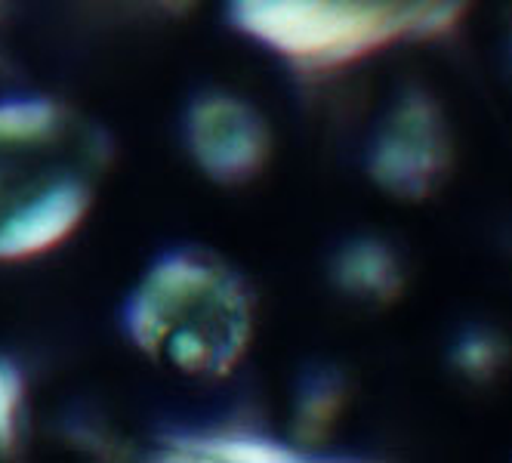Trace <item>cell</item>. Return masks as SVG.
Returning a JSON list of instances; mask_svg holds the SVG:
<instances>
[{"instance_id":"cell-1","label":"cell","mask_w":512,"mask_h":463,"mask_svg":"<svg viewBox=\"0 0 512 463\" xmlns=\"http://www.w3.org/2000/svg\"><path fill=\"white\" fill-rule=\"evenodd\" d=\"M118 325L145 359L192 380H223L253 346L256 300L247 278L207 244H173L124 294Z\"/></svg>"},{"instance_id":"cell-2","label":"cell","mask_w":512,"mask_h":463,"mask_svg":"<svg viewBox=\"0 0 512 463\" xmlns=\"http://www.w3.org/2000/svg\"><path fill=\"white\" fill-rule=\"evenodd\" d=\"M469 0H223L244 41L306 75L337 71L405 38H435Z\"/></svg>"},{"instance_id":"cell-3","label":"cell","mask_w":512,"mask_h":463,"mask_svg":"<svg viewBox=\"0 0 512 463\" xmlns=\"http://www.w3.org/2000/svg\"><path fill=\"white\" fill-rule=\"evenodd\" d=\"M179 139L192 167L223 189L253 183L275 155V130L263 109L226 87H207L186 102Z\"/></svg>"},{"instance_id":"cell-4","label":"cell","mask_w":512,"mask_h":463,"mask_svg":"<svg viewBox=\"0 0 512 463\" xmlns=\"http://www.w3.org/2000/svg\"><path fill=\"white\" fill-rule=\"evenodd\" d=\"M451 170V133L442 109L423 90H405L377 124L368 146V176L401 201H423Z\"/></svg>"},{"instance_id":"cell-5","label":"cell","mask_w":512,"mask_h":463,"mask_svg":"<svg viewBox=\"0 0 512 463\" xmlns=\"http://www.w3.org/2000/svg\"><path fill=\"white\" fill-rule=\"evenodd\" d=\"M84 176H56L0 213V266L41 260L71 241L93 210Z\"/></svg>"},{"instance_id":"cell-6","label":"cell","mask_w":512,"mask_h":463,"mask_svg":"<svg viewBox=\"0 0 512 463\" xmlns=\"http://www.w3.org/2000/svg\"><path fill=\"white\" fill-rule=\"evenodd\" d=\"M158 457L176 463H294L312 454L297 439H281L250 426H213L170 433Z\"/></svg>"},{"instance_id":"cell-7","label":"cell","mask_w":512,"mask_h":463,"mask_svg":"<svg viewBox=\"0 0 512 463\" xmlns=\"http://www.w3.org/2000/svg\"><path fill=\"white\" fill-rule=\"evenodd\" d=\"M331 281L349 300L392 303L401 294L405 272L386 241L361 235L337 247V254L331 257Z\"/></svg>"},{"instance_id":"cell-8","label":"cell","mask_w":512,"mask_h":463,"mask_svg":"<svg viewBox=\"0 0 512 463\" xmlns=\"http://www.w3.org/2000/svg\"><path fill=\"white\" fill-rule=\"evenodd\" d=\"M349 399L346 377L337 368H315L303 374L294 393V436L300 445H318L331 436Z\"/></svg>"},{"instance_id":"cell-9","label":"cell","mask_w":512,"mask_h":463,"mask_svg":"<svg viewBox=\"0 0 512 463\" xmlns=\"http://www.w3.org/2000/svg\"><path fill=\"white\" fill-rule=\"evenodd\" d=\"M65 130L62 105L44 93L0 96V149H44Z\"/></svg>"},{"instance_id":"cell-10","label":"cell","mask_w":512,"mask_h":463,"mask_svg":"<svg viewBox=\"0 0 512 463\" xmlns=\"http://www.w3.org/2000/svg\"><path fill=\"white\" fill-rule=\"evenodd\" d=\"M28 374L22 362L0 352V454H13L28 430Z\"/></svg>"},{"instance_id":"cell-11","label":"cell","mask_w":512,"mask_h":463,"mask_svg":"<svg viewBox=\"0 0 512 463\" xmlns=\"http://www.w3.org/2000/svg\"><path fill=\"white\" fill-rule=\"evenodd\" d=\"M506 343L491 334V331H482V328H472L466 331L457 343H454V352L451 359L457 365V371H463L466 377L472 380H491L503 362H506Z\"/></svg>"},{"instance_id":"cell-12","label":"cell","mask_w":512,"mask_h":463,"mask_svg":"<svg viewBox=\"0 0 512 463\" xmlns=\"http://www.w3.org/2000/svg\"><path fill=\"white\" fill-rule=\"evenodd\" d=\"M158 4H161V7H167V10H176V13H179V10H186V7H192V4H195V0H158Z\"/></svg>"},{"instance_id":"cell-13","label":"cell","mask_w":512,"mask_h":463,"mask_svg":"<svg viewBox=\"0 0 512 463\" xmlns=\"http://www.w3.org/2000/svg\"><path fill=\"white\" fill-rule=\"evenodd\" d=\"M0 183H4V180H0Z\"/></svg>"}]
</instances>
